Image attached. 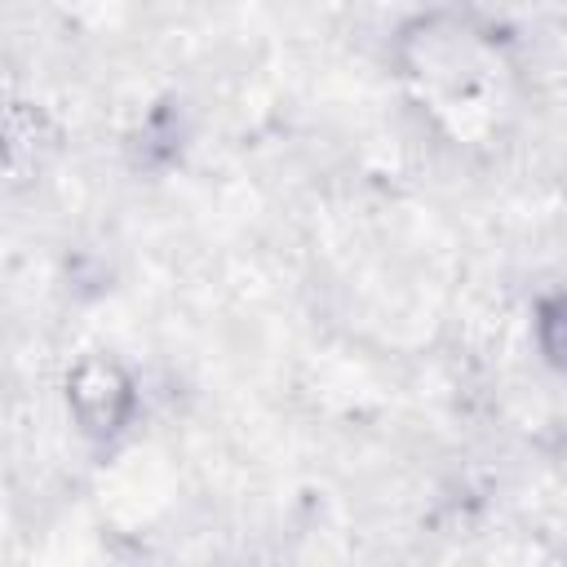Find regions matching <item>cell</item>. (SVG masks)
<instances>
[{
	"instance_id": "obj_1",
	"label": "cell",
	"mask_w": 567,
	"mask_h": 567,
	"mask_svg": "<svg viewBox=\"0 0 567 567\" xmlns=\"http://www.w3.org/2000/svg\"><path fill=\"white\" fill-rule=\"evenodd\" d=\"M62 399L71 425L84 443L111 447L137 421V381L115 354H80L62 377Z\"/></svg>"
},
{
	"instance_id": "obj_2",
	"label": "cell",
	"mask_w": 567,
	"mask_h": 567,
	"mask_svg": "<svg viewBox=\"0 0 567 567\" xmlns=\"http://www.w3.org/2000/svg\"><path fill=\"white\" fill-rule=\"evenodd\" d=\"M532 341L549 372L567 377V288H549L532 306Z\"/></svg>"
}]
</instances>
